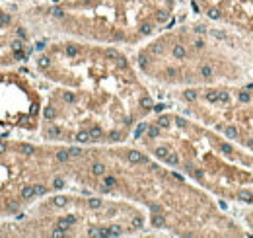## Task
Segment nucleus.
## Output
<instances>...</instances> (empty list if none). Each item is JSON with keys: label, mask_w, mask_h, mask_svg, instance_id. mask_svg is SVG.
Returning a JSON list of instances; mask_svg holds the SVG:
<instances>
[{"label": "nucleus", "mask_w": 253, "mask_h": 238, "mask_svg": "<svg viewBox=\"0 0 253 238\" xmlns=\"http://www.w3.org/2000/svg\"><path fill=\"white\" fill-rule=\"evenodd\" d=\"M129 160H131V162H144V156H142L140 152L132 150V152H129Z\"/></svg>", "instance_id": "1"}, {"label": "nucleus", "mask_w": 253, "mask_h": 238, "mask_svg": "<svg viewBox=\"0 0 253 238\" xmlns=\"http://www.w3.org/2000/svg\"><path fill=\"white\" fill-rule=\"evenodd\" d=\"M92 172H94L95 176H103V174H105V166H103V164H94Z\"/></svg>", "instance_id": "2"}, {"label": "nucleus", "mask_w": 253, "mask_h": 238, "mask_svg": "<svg viewBox=\"0 0 253 238\" xmlns=\"http://www.w3.org/2000/svg\"><path fill=\"white\" fill-rule=\"evenodd\" d=\"M33 193H35V187H24V189H22V197H24V199H29Z\"/></svg>", "instance_id": "3"}, {"label": "nucleus", "mask_w": 253, "mask_h": 238, "mask_svg": "<svg viewBox=\"0 0 253 238\" xmlns=\"http://www.w3.org/2000/svg\"><path fill=\"white\" fill-rule=\"evenodd\" d=\"M173 55L177 57V59H183V57H185V49H183L181 45H175L173 47Z\"/></svg>", "instance_id": "4"}, {"label": "nucleus", "mask_w": 253, "mask_h": 238, "mask_svg": "<svg viewBox=\"0 0 253 238\" xmlns=\"http://www.w3.org/2000/svg\"><path fill=\"white\" fill-rule=\"evenodd\" d=\"M226 137L236 139V137H238V129H236V127H226Z\"/></svg>", "instance_id": "5"}, {"label": "nucleus", "mask_w": 253, "mask_h": 238, "mask_svg": "<svg viewBox=\"0 0 253 238\" xmlns=\"http://www.w3.org/2000/svg\"><path fill=\"white\" fill-rule=\"evenodd\" d=\"M239 199L247 201V203H253V195H251L249 191H241V193H239Z\"/></svg>", "instance_id": "6"}, {"label": "nucleus", "mask_w": 253, "mask_h": 238, "mask_svg": "<svg viewBox=\"0 0 253 238\" xmlns=\"http://www.w3.org/2000/svg\"><path fill=\"white\" fill-rule=\"evenodd\" d=\"M90 137H92V139H99V137H101V129H99V127L90 129Z\"/></svg>", "instance_id": "7"}, {"label": "nucleus", "mask_w": 253, "mask_h": 238, "mask_svg": "<svg viewBox=\"0 0 253 238\" xmlns=\"http://www.w3.org/2000/svg\"><path fill=\"white\" fill-rule=\"evenodd\" d=\"M164 160H166V162H168V164H177V162H179L177 154H168V156H166Z\"/></svg>", "instance_id": "8"}, {"label": "nucleus", "mask_w": 253, "mask_h": 238, "mask_svg": "<svg viewBox=\"0 0 253 238\" xmlns=\"http://www.w3.org/2000/svg\"><path fill=\"white\" fill-rule=\"evenodd\" d=\"M152 224H154V226H162V224H164V217H162V215L152 217Z\"/></svg>", "instance_id": "9"}, {"label": "nucleus", "mask_w": 253, "mask_h": 238, "mask_svg": "<svg viewBox=\"0 0 253 238\" xmlns=\"http://www.w3.org/2000/svg\"><path fill=\"white\" fill-rule=\"evenodd\" d=\"M201 74L202 76H206V78H208V76H212V68L208 65H205V66H201Z\"/></svg>", "instance_id": "10"}, {"label": "nucleus", "mask_w": 253, "mask_h": 238, "mask_svg": "<svg viewBox=\"0 0 253 238\" xmlns=\"http://www.w3.org/2000/svg\"><path fill=\"white\" fill-rule=\"evenodd\" d=\"M68 156H70V152H66V150H61V152L56 154V158L61 160V162H66V160H68Z\"/></svg>", "instance_id": "11"}, {"label": "nucleus", "mask_w": 253, "mask_h": 238, "mask_svg": "<svg viewBox=\"0 0 253 238\" xmlns=\"http://www.w3.org/2000/svg\"><path fill=\"white\" fill-rule=\"evenodd\" d=\"M90 207H92V209H98V207H101V199H95V197H92V199H90Z\"/></svg>", "instance_id": "12"}, {"label": "nucleus", "mask_w": 253, "mask_h": 238, "mask_svg": "<svg viewBox=\"0 0 253 238\" xmlns=\"http://www.w3.org/2000/svg\"><path fill=\"white\" fill-rule=\"evenodd\" d=\"M146 129H148V127H146L144 123H140V125L136 127V131H134V137H140V135H142V133H144Z\"/></svg>", "instance_id": "13"}, {"label": "nucleus", "mask_w": 253, "mask_h": 238, "mask_svg": "<svg viewBox=\"0 0 253 238\" xmlns=\"http://www.w3.org/2000/svg\"><path fill=\"white\" fill-rule=\"evenodd\" d=\"M76 139L80 140V143H86V140L90 139V133H86V131H82V133H78V137Z\"/></svg>", "instance_id": "14"}, {"label": "nucleus", "mask_w": 253, "mask_h": 238, "mask_svg": "<svg viewBox=\"0 0 253 238\" xmlns=\"http://www.w3.org/2000/svg\"><path fill=\"white\" fill-rule=\"evenodd\" d=\"M206 100L208 102H218V92H208L206 94Z\"/></svg>", "instance_id": "15"}, {"label": "nucleus", "mask_w": 253, "mask_h": 238, "mask_svg": "<svg viewBox=\"0 0 253 238\" xmlns=\"http://www.w3.org/2000/svg\"><path fill=\"white\" fill-rule=\"evenodd\" d=\"M218 102H230L228 92H218Z\"/></svg>", "instance_id": "16"}, {"label": "nucleus", "mask_w": 253, "mask_h": 238, "mask_svg": "<svg viewBox=\"0 0 253 238\" xmlns=\"http://www.w3.org/2000/svg\"><path fill=\"white\" fill-rule=\"evenodd\" d=\"M148 135H150V137H158L160 135V129H158V127H148Z\"/></svg>", "instance_id": "17"}, {"label": "nucleus", "mask_w": 253, "mask_h": 238, "mask_svg": "<svg viewBox=\"0 0 253 238\" xmlns=\"http://www.w3.org/2000/svg\"><path fill=\"white\" fill-rule=\"evenodd\" d=\"M185 98L187 100H195L197 98V92H195V90H187V92H185Z\"/></svg>", "instance_id": "18"}, {"label": "nucleus", "mask_w": 253, "mask_h": 238, "mask_svg": "<svg viewBox=\"0 0 253 238\" xmlns=\"http://www.w3.org/2000/svg\"><path fill=\"white\" fill-rule=\"evenodd\" d=\"M66 53H68V55H70V57H74L76 53H78V49H76L74 45H68V47H66Z\"/></svg>", "instance_id": "19"}, {"label": "nucleus", "mask_w": 253, "mask_h": 238, "mask_svg": "<svg viewBox=\"0 0 253 238\" xmlns=\"http://www.w3.org/2000/svg\"><path fill=\"white\" fill-rule=\"evenodd\" d=\"M55 205H59V207L66 205V197H55Z\"/></svg>", "instance_id": "20"}, {"label": "nucleus", "mask_w": 253, "mask_h": 238, "mask_svg": "<svg viewBox=\"0 0 253 238\" xmlns=\"http://www.w3.org/2000/svg\"><path fill=\"white\" fill-rule=\"evenodd\" d=\"M113 186H115V178L107 176V178H105V187H113Z\"/></svg>", "instance_id": "21"}, {"label": "nucleus", "mask_w": 253, "mask_h": 238, "mask_svg": "<svg viewBox=\"0 0 253 238\" xmlns=\"http://www.w3.org/2000/svg\"><path fill=\"white\" fill-rule=\"evenodd\" d=\"M53 115H55V109H53V108L45 109V117H47V119H53Z\"/></svg>", "instance_id": "22"}, {"label": "nucleus", "mask_w": 253, "mask_h": 238, "mask_svg": "<svg viewBox=\"0 0 253 238\" xmlns=\"http://www.w3.org/2000/svg\"><path fill=\"white\" fill-rule=\"evenodd\" d=\"M39 66H43V68L49 66V59H47V57H41V59H39Z\"/></svg>", "instance_id": "23"}, {"label": "nucleus", "mask_w": 253, "mask_h": 238, "mask_svg": "<svg viewBox=\"0 0 253 238\" xmlns=\"http://www.w3.org/2000/svg\"><path fill=\"white\" fill-rule=\"evenodd\" d=\"M156 154H158L160 158H166V156H168V150H166V148H158V150H156Z\"/></svg>", "instance_id": "24"}, {"label": "nucleus", "mask_w": 253, "mask_h": 238, "mask_svg": "<svg viewBox=\"0 0 253 238\" xmlns=\"http://www.w3.org/2000/svg\"><path fill=\"white\" fill-rule=\"evenodd\" d=\"M132 226H136V229H140V226H142V219H140V217H136V219L132 221Z\"/></svg>", "instance_id": "25"}, {"label": "nucleus", "mask_w": 253, "mask_h": 238, "mask_svg": "<svg viewBox=\"0 0 253 238\" xmlns=\"http://www.w3.org/2000/svg\"><path fill=\"white\" fill-rule=\"evenodd\" d=\"M142 106H144V108H152V100L150 98H142Z\"/></svg>", "instance_id": "26"}, {"label": "nucleus", "mask_w": 253, "mask_h": 238, "mask_svg": "<svg viewBox=\"0 0 253 238\" xmlns=\"http://www.w3.org/2000/svg\"><path fill=\"white\" fill-rule=\"evenodd\" d=\"M59 133H61V131L56 129V127H51V129H49V135H51V137H56Z\"/></svg>", "instance_id": "27"}, {"label": "nucleus", "mask_w": 253, "mask_h": 238, "mask_svg": "<svg viewBox=\"0 0 253 238\" xmlns=\"http://www.w3.org/2000/svg\"><path fill=\"white\" fill-rule=\"evenodd\" d=\"M22 150H24V152H33V146H29V145H22Z\"/></svg>", "instance_id": "28"}, {"label": "nucleus", "mask_w": 253, "mask_h": 238, "mask_svg": "<svg viewBox=\"0 0 253 238\" xmlns=\"http://www.w3.org/2000/svg\"><path fill=\"white\" fill-rule=\"evenodd\" d=\"M158 123H160L162 127H166V125L169 123V119H168V117H160V121H158Z\"/></svg>", "instance_id": "29"}, {"label": "nucleus", "mask_w": 253, "mask_h": 238, "mask_svg": "<svg viewBox=\"0 0 253 238\" xmlns=\"http://www.w3.org/2000/svg\"><path fill=\"white\" fill-rule=\"evenodd\" d=\"M239 100H241V102H249V94L241 92V94H239Z\"/></svg>", "instance_id": "30"}, {"label": "nucleus", "mask_w": 253, "mask_h": 238, "mask_svg": "<svg viewBox=\"0 0 253 238\" xmlns=\"http://www.w3.org/2000/svg\"><path fill=\"white\" fill-rule=\"evenodd\" d=\"M117 63H119L121 68H125V66H126V61H125V59H121V57H117Z\"/></svg>", "instance_id": "31"}, {"label": "nucleus", "mask_w": 253, "mask_h": 238, "mask_svg": "<svg viewBox=\"0 0 253 238\" xmlns=\"http://www.w3.org/2000/svg\"><path fill=\"white\" fill-rule=\"evenodd\" d=\"M6 22H8V16H6V14H0V25H4Z\"/></svg>", "instance_id": "32"}, {"label": "nucleus", "mask_w": 253, "mask_h": 238, "mask_svg": "<svg viewBox=\"0 0 253 238\" xmlns=\"http://www.w3.org/2000/svg\"><path fill=\"white\" fill-rule=\"evenodd\" d=\"M62 186H64V182H62L61 178H56L55 180V187H62Z\"/></svg>", "instance_id": "33"}, {"label": "nucleus", "mask_w": 253, "mask_h": 238, "mask_svg": "<svg viewBox=\"0 0 253 238\" xmlns=\"http://www.w3.org/2000/svg\"><path fill=\"white\" fill-rule=\"evenodd\" d=\"M35 193H39V195L45 193V187H43V186H35Z\"/></svg>", "instance_id": "34"}, {"label": "nucleus", "mask_w": 253, "mask_h": 238, "mask_svg": "<svg viewBox=\"0 0 253 238\" xmlns=\"http://www.w3.org/2000/svg\"><path fill=\"white\" fill-rule=\"evenodd\" d=\"M208 16H210L212 20H218V18H220V14H218V12H214V10H210V14H208Z\"/></svg>", "instance_id": "35"}, {"label": "nucleus", "mask_w": 253, "mask_h": 238, "mask_svg": "<svg viewBox=\"0 0 253 238\" xmlns=\"http://www.w3.org/2000/svg\"><path fill=\"white\" fill-rule=\"evenodd\" d=\"M220 148L224 150V152H232V146L230 145H220Z\"/></svg>", "instance_id": "36"}, {"label": "nucleus", "mask_w": 253, "mask_h": 238, "mask_svg": "<svg viewBox=\"0 0 253 238\" xmlns=\"http://www.w3.org/2000/svg\"><path fill=\"white\" fill-rule=\"evenodd\" d=\"M64 102H74V96L72 94H64Z\"/></svg>", "instance_id": "37"}, {"label": "nucleus", "mask_w": 253, "mask_h": 238, "mask_svg": "<svg viewBox=\"0 0 253 238\" xmlns=\"http://www.w3.org/2000/svg\"><path fill=\"white\" fill-rule=\"evenodd\" d=\"M105 55H107V57H117V53L113 51V49H107V51H105Z\"/></svg>", "instance_id": "38"}, {"label": "nucleus", "mask_w": 253, "mask_h": 238, "mask_svg": "<svg viewBox=\"0 0 253 238\" xmlns=\"http://www.w3.org/2000/svg\"><path fill=\"white\" fill-rule=\"evenodd\" d=\"M68 152H70L72 156H78V154H80V148H70V150H68Z\"/></svg>", "instance_id": "39"}, {"label": "nucleus", "mask_w": 253, "mask_h": 238, "mask_svg": "<svg viewBox=\"0 0 253 238\" xmlns=\"http://www.w3.org/2000/svg\"><path fill=\"white\" fill-rule=\"evenodd\" d=\"M166 18H168V14H166V12H162V14H158V20H160V22H164Z\"/></svg>", "instance_id": "40"}, {"label": "nucleus", "mask_w": 253, "mask_h": 238, "mask_svg": "<svg viewBox=\"0 0 253 238\" xmlns=\"http://www.w3.org/2000/svg\"><path fill=\"white\" fill-rule=\"evenodd\" d=\"M152 51H154V53H160V51H162V45H154V47H152Z\"/></svg>", "instance_id": "41"}, {"label": "nucleus", "mask_w": 253, "mask_h": 238, "mask_svg": "<svg viewBox=\"0 0 253 238\" xmlns=\"http://www.w3.org/2000/svg\"><path fill=\"white\" fill-rule=\"evenodd\" d=\"M150 31H152L150 25H144V28H142V33H150Z\"/></svg>", "instance_id": "42"}, {"label": "nucleus", "mask_w": 253, "mask_h": 238, "mask_svg": "<svg viewBox=\"0 0 253 238\" xmlns=\"http://www.w3.org/2000/svg\"><path fill=\"white\" fill-rule=\"evenodd\" d=\"M214 37H218V39H222V37H224V33H222V31H214Z\"/></svg>", "instance_id": "43"}, {"label": "nucleus", "mask_w": 253, "mask_h": 238, "mask_svg": "<svg viewBox=\"0 0 253 238\" xmlns=\"http://www.w3.org/2000/svg\"><path fill=\"white\" fill-rule=\"evenodd\" d=\"M4 150H6V145L4 143H0V152H4Z\"/></svg>", "instance_id": "44"}]
</instances>
